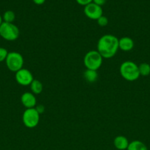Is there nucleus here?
I'll use <instances>...</instances> for the list:
<instances>
[{"instance_id": "39448f33", "label": "nucleus", "mask_w": 150, "mask_h": 150, "mask_svg": "<svg viewBox=\"0 0 150 150\" xmlns=\"http://www.w3.org/2000/svg\"><path fill=\"white\" fill-rule=\"evenodd\" d=\"M6 65L8 70L11 72L16 73L23 68L24 58L23 56L16 51H11L8 53L5 60Z\"/></svg>"}, {"instance_id": "5701e85b", "label": "nucleus", "mask_w": 150, "mask_h": 150, "mask_svg": "<svg viewBox=\"0 0 150 150\" xmlns=\"http://www.w3.org/2000/svg\"><path fill=\"white\" fill-rule=\"evenodd\" d=\"M2 22H3V19H2V16H1V15H0V25L1 24V23H2Z\"/></svg>"}, {"instance_id": "dca6fc26", "label": "nucleus", "mask_w": 150, "mask_h": 150, "mask_svg": "<svg viewBox=\"0 0 150 150\" xmlns=\"http://www.w3.org/2000/svg\"><path fill=\"white\" fill-rule=\"evenodd\" d=\"M2 19L4 22L7 23H13L16 19V14L12 10H7L4 13L2 16Z\"/></svg>"}, {"instance_id": "ddd939ff", "label": "nucleus", "mask_w": 150, "mask_h": 150, "mask_svg": "<svg viewBox=\"0 0 150 150\" xmlns=\"http://www.w3.org/2000/svg\"><path fill=\"white\" fill-rule=\"evenodd\" d=\"M126 150H148V148L144 143L138 140H135L129 144Z\"/></svg>"}, {"instance_id": "6ab92c4d", "label": "nucleus", "mask_w": 150, "mask_h": 150, "mask_svg": "<svg viewBox=\"0 0 150 150\" xmlns=\"http://www.w3.org/2000/svg\"><path fill=\"white\" fill-rule=\"evenodd\" d=\"M76 1L77 2V4H79V5H82L85 7V6L88 5V4L93 2V0H76Z\"/></svg>"}, {"instance_id": "423d86ee", "label": "nucleus", "mask_w": 150, "mask_h": 150, "mask_svg": "<svg viewBox=\"0 0 150 150\" xmlns=\"http://www.w3.org/2000/svg\"><path fill=\"white\" fill-rule=\"evenodd\" d=\"M22 121L27 128H34L40 122V114L35 108H26L22 115Z\"/></svg>"}, {"instance_id": "4468645a", "label": "nucleus", "mask_w": 150, "mask_h": 150, "mask_svg": "<svg viewBox=\"0 0 150 150\" xmlns=\"http://www.w3.org/2000/svg\"><path fill=\"white\" fill-rule=\"evenodd\" d=\"M29 86H30L31 92L33 93L35 95H39V94H41L42 92L43 84L38 79H34Z\"/></svg>"}, {"instance_id": "412c9836", "label": "nucleus", "mask_w": 150, "mask_h": 150, "mask_svg": "<svg viewBox=\"0 0 150 150\" xmlns=\"http://www.w3.org/2000/svg\"><path fill=\"white\" fill-rule=\"evenodd\" d=\"M93 2H94V4L101 7V6L104 5V4H105L106 0H93Z\"/></svg>"}, {"instance_id": "aec40b11", "label": "nucleus", "mask_w": 150, "mask_h": 150, "mask_svg": "<svg viewBox=\"0 0 150 150\" xmlns=\"http://www.w3.org/2000/svg\"><path fill=\"white\" fill-rule=\"evenodd\" d=\"M35 108L36 109V111H38V114L41 115V114H43V113L44 112V111H45V107H44V105H36V106L35 107Z\"/></svg>"}, {"instance_id": "7ed1b4c3", "label": "nucleus", "mask_w": 150, "mask_h": 150, "mask_svg": "<svg viewBox=\"0 0 150 150\" xmlns=\"http://www.w3.org/2000/svg\"><path fill=\"white\" fill-rule=\"evenodd\" d=\"M103 62V57L96 51H90L86 53L83 59V63L86 69L97 70L101 67Z\"/></svg>"}, {"instance_id": "f03ea898", "label": "nucleus", "mask_w": 150, "mask_h": 150, "mask_svg": "<svg viewBox=\"0 0 150 150\" xmlns=\"http://www.w3.org/2000/svg\"><path fill=\"white\" fill-rule=\"evenodd\" d=\"M119 72L124 79L127 81H134L140 77L138 65L132 61H125L119 67Z\"/></svg>"}, {"instance_id": "0eeeda50", "label": "nucleus", "mask_w": 150, "mask_h": 150, "mask_svg": "<svg viewBox=\"0 0 150 150\" xmlns=\"http://www.w3.org/2000/svg\"><path fill=\"white\" fill-rule=\"evenodd\" d=\"M16 82L21 86H28L30 85L34 80L33 75L29 70L22 68L16 73L15 76Z\"/></svg>"}, {"instance_id": "4be33fe9", "label": "nucleus", "mask_w": 150, "mask_h": 150, "mask_svg": "<svg viewBox=\"0 0 150 150\" xmlns=\"http://www.w3.org/2000/svg\"><path fill=\"white\" fill-rule=\"evenodd\" d=\"M33 2L35 3L37 5H41V4H44V2L46 1V0H32Z\"/></svg>"}, {"instance_id": "9d476101", "label": "nucleus", "mask_w": 150, "mask_h": 150, "mask_svg": "<svg viewBox=\"0 0 150 150\" xmlns=\"http://www.w3.org/2000/svg\"><path fill=\"white\" fill-rule=\"evenodd\" d=\"M134 41L129 37H124L119 39V48L123 51H129L134 48Z\"/></svg>"}, {"instance_id": "2eb2a0df", "label": "nucleus", "mask_w": 150, "mask_h": 150, "mask_svg": "<svg viewBox=\"0 0 150 150\" xmlns=\"http://www.w3.org/2000/svg\"><path fill=\"white\" fill-rule=\"evenodd\" d=\"M138 70H139L140 76H148L150 74V64L148 63H141L138 66Z\"/></svg>"}, {"instance_id": "20e7f679", "label": "nucleus", "mask_w": 150, "mask_h": 150, "mask_svg": "<svg viewBox=\"0 0 150 150\" xmlns=\"http://www.w3.org/2000/svg\"><path fill=\"white\" fill-rule=\"evenodd\" d=\"M19 29L13 23L2 22L0 25V36L7 41H14L19 37Z\"/></svg>"}, {"instance_id": "9b49d317", "label": "nucleus", "mask_w": 150, "mask_h": 150, "mask_svg": "<svg viewBox=\"0 0 150 150\" xmlns=\"http://www.w3.org/2000/svg\"><path fill=\"white\" fill-rule=\"evenodd\" d=\"M129 141L125 136H116L113 141V144L114 146L119 150H125L127 149L129 146Z\"/></svg>"}, {"instance_id": "f8f14e48", "label": "nucleus", "mask_w": 150, "mask_h": 150, "mask_svg": "<svg viewBox=\"0 0 150 150\" xmlns=\"http://www.w3.org/2000/svg\"><path fill=\"white\" fill-rule=\"evenodd\" d=\"M84 78H85V81H87L89 83H94L97 81L99 78L98 73L97 70H88L87 69L83 74Z\"/></svg>"}, {"instance_id": "a211bd4d", "label": "nucleus", "mask_w": 150, "mask_h": 150, "mask_svg": "<svg viewBox=\"0 0 150 150\" xmlns=\"http://www.w3.org/2000/svg\"><path fill=\"white\" fill-rule=\"evenodd\" d=\"M97 23L100 26H106L107 25V23H108V18L106 16H101L97 20Z\"/></svg>"}, {"instance_id": "1a4fd4ad", "label": "nucleus", "mask_w": 150, "mask_h": 150, "mask_svg": "<svg viewBox=\"0 0 150 150\" xmlns=\"http://www.w3.org/2000/svg\"><path fill=\"white\" fill-rule=\"evenodd\" d=\"M21 102L26 108H33L37 105L35 95L29 92H26L21 97Z\"/></svg>"}, {"instance_id": "f257e3e1", "label": "nucleus", "mask_w": 150, "mask_h": 150, "mask_svg": "<svg viewBox=\"0 0 150 150\" xmlns=\"http://www.w3.org/2000/svg\"><path fill=\"white\" fill-rule=\"evenodd\" d=\"M119 39L115 35H104L99 38L97 42V51L103 59H110L118 52Z\"/></svg>"}, {"instance_id": "6e6552de", "label": "nucleus", "mask_w": 150, "mask_h": 150, "mask_svg": "<svg viewBox=\"0 0 150 150\" xmlns=\"http://www.w3.org/2000/svg\"><path fill=\"white\" fill-rule=\"evenodd\" d=\"M84 13L85 16L91 20H98L101 16H103V10L101 7L91 2V4L85 6Z\"/></svg>"}, {"instance_id": "f3484780", "label": "nucleus", "mask_w": 150, "mask_h": 150, "mask_svg": "<svg viewBox=\"0 0 150 150\" xmlns=\"http://www.w3.org/2000/svg\"><path fill=\"white\" fill-rule=\"evenodd\" d=\"M8 51L6 48L3 47H0V62H4L6 60L7 55H8Z\"/></svg>"}]
</instances>
